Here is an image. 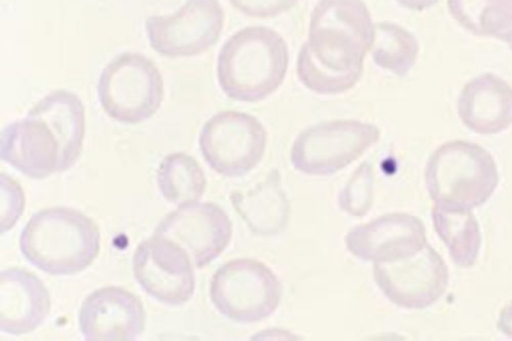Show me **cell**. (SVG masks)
I'll return each mask as SVG.
<instances>
[{
	"mask_svg": "<svg viewBox=\"0 0 512 341\" xmlns=\"http://www.w3.org/2000/svg\"><path fill=\"white\" fill-rule=\"evenodd\" d=\"M373 39L374 23L363 0H319L297 55L298 79L319 95L349 91L362 77Z\"/></svg>",
	"mask_w": 512,
	"mask_h": 341,
	"instance_id": "cell-1",
	"label": "cell"
},
{
	"mask_svg": "<svg viewBox=\"0 0 512 341\" xmlns=\"http://www.w3.org/2000/svg\"><path fill=\"white\" fill-rule=\"evenodd\" d=\"M288 66V45L277 31L266 26H247L222 45L216 76L228 98L254 103L278 90Z\"/></svg>",
	"mask_w": 512,
	"mask_h": 341,
	"instance_id": "cell-2",
	"label": "cell"
},
{
	"mask_svg": "<svg viewBox=\"0 0 512 341\" xmlns=\"http://www.w3.org/2000/svg\"><path fill=\"white\" fill-rule=\"evenodd\" d=\"M19 247L37 269L55 276L74 275L98 256L100 231L95 221L79 210L50 207L31 216L22 229Z\"/></svg>",
	"mask_w": 512,
	"mask_h": 341,
	"instance_id": "cell-3",
	"label": "cell"
},
{
	"mask_svg": "<svg viewBox=\"0 0 512 341\" xmlns=\"http://www.w3.org/2000/svg\"><path fill=\"white\" fill-rule=\"evenodd\" d=\"M425 184L435 205L471 210L492 196L499 182L496 162L482 146L452 140L439 146L425 167Z\"/></svg>",
	"mask_w": 512,
	"mask_h": 341,
	"instance_id": "cell-4",
	"label": "cell"
},
{
	"mask_svg": "<svg viewBox=\"0 0 512 341\" xmlns=\"http://www.w3.org/2000/svg\"><path fill=\"white\" fill-rule=\"evenodd\" d=\"M105 113L124 124L151 118L161 107L164 81L156 64L137 52H124L110 60L97 84Z\"/></svg>",
	"mask_w": 512,
	"mask_h": 341,
	"instance_id": "cell-5",
	"label": "cell"
},
{
	"mask_svg": "<svg viewBox=\"0 0 512 341\" xmlns=\"http://www.w3.org/2000/svg\"><path fill=\"white\" fill-rule=\"evenodd\" d=\"M210 299L220 314L237 323H255L278 307L282 285L263 262L233 259L219 267L211 278Z\"/></svg>",
	"mask_w": 512,
	"mask_h": 341,
	"instance_id": "cell-6",
	"label": "cell"
},
{
	"mask_svg": "<svg viewBox=\"0 0 512 341\" xmlns=\"http://www.w3.org/2000/svg\"><path fill=\"white\" fill-rule=\"evenodd\" d=\"M379 139V128L369 122L356 119L320 122L298 134L290 161L301 173L328 176L357 160Z\"/></svg>",
	"mask_w": 512,
	"mask_h": 341,
	"instance_id": "cell-7",
	"label": "cell"
},
{
	"mask_svg": "<svg viewBox=\"0 0 512 341\" xmlns=\"http://www.w3.org/2000/svg\"><path fill=\"white\" fill-rule=\"evenodd\" d=\"M198 142L201 154L211 169L225 177H241L262 160L267 131L256 117L225 110L205 122Z\"/></svg>",
	"mask_w": 512,
	"mask_h": 341,
	"instance_id": "cell-8",
	"label": "cell"
},
{
	"mask_svg": "<svg viewBox=\"0 0 512 341\" xmlns=\"http://www.w3.org/2000/svg\"><path fill=\"white\" fill-rule=\"evenodd\" d=\"M224 26L219 0H186L171 15H153L145 21L150 47L170 58L202 54L216 44Z\"/></svg>",
	"mask_w": 512,
	"mask_h": 341,
	"instance_id": "cell-9",
	"label": "cell"
},
{
	"mask_svg": "<svg viewBox=\"0 0 512 341\" xmlns=\"http://www.w3.org/2000/svg\"><path fill=\"white\" fill-rule=\"evenodd\" d=\"M374 279L393 304L406 309L433 305L448 286V268L429 244L413 256L388 263H374Z\"/></svg>",
	"mask_w": 512,
	"mask_h": 341,
	"instance_id": "cell-10",
	"label": "cell"
},
{
	"mask_svg": "<svg viewBox=\"0 0 512 341\" xmlns=\"http://www.w3.org/2000/svg\"><path fill=\"white\" fill-rule=\"evenodd\" d=\"M192 265L184 249L154 234L137 246L132 260L134 278L142 289L169 306H180L192 298L195 290Z\"/></svg>",
	"mask_w": 512,
	"mask_h": 341,
	"instance_id": "cell-11",
	"label": "cell"
},
{
	"mask_svg": "<svg viewBox=\"0 0 512 341\" xmlns=\"http://www.w3.org/2000/svg\"><path fill=\"white\" fill-rule=\"evenodd\" d=\"M154 235L164 237L186 251L193 265L203 268L228 246L232 223L227 213L212 202L184 204L158 223Z\"/></svg>",
	"mask_w": 512,
	"mask_h": 341,
	"instance_id": "cell-12",
	"label": "cell"
},
{
	"mask_svg": "<svg viewBox=\"0 0 512 341\" xmlns=\"http://www.w3.org/2000/svg\"><path fill=\"white\" fill-rule=\"evenodd\" d=\"M426 229L414 215L388 213L352 228L345 236L347 250L363 261L388 263L415 255L424 248Z\"/></svg>",
	"mask_w": 512,
	"mask_h": 341,
	"instance_id": "cell-13",
	"label": "cell"
},
{
	"mask_svg": "<svg viewBox=\"0 0 512 341\" xmlns=\"http://www.w3.org/2000/svg\"><path fill=\"white\" fill-rule=\"evenodd\" d=\"M145 317L143 304L135 294L107 286L86 296L78 322L86 341H133L142 334Z\"/></svg>",
	"mask_w": 512,
	"mask_h": 341,
	"instance_id": "cell-14",
	"label": "cell"
},
{
	"mask_svg": "<svg viewBox=\"0 0 512 341\" xmlns=\"http://www.w3.org/2000/svg\"><path fill=\"white\" fill-rule=\"evenodd\" d=\"M61 149L50 127L27 114L1 132L0 157L23 175L43 179L58 172Z\"/></svg>",
	"mask_w": 512,
	"mask_h": 341,
	"instance_id": "cell-15",
	"label": "cell"
},
{
	"mask_svg": "<svg viewBox=\"0 0 512 341\" xmlns=\"http://www.w3.org/2000/svg\"><path fill=\"white\" fill-rule=\"evenodd\" d=\"M51 309L48 289L23 268H8L0 274V330L22 335L39 327Z\"/></svg>",
	"mask_w": 512,
	"mask_h": 341,
	"instance_id": "cell-16",
	"label": "cell"
},
{
	"mask_svg": "<svg viewBox=\"0 0 512 341\" xmlns=\"http://www.w3.org/2000/svg\"><path fill=\"white\" fill-rule=\"evenodd\" d=\"M457 112L471 131L498 134L512 125V87L493 73L478 75L461 89Z\"/></svg>",
	"mask_w": 512,
	"mask_h": 341,
	"instance_id": "cell-17",
	"label": "cell"
},
{
	"mask_svg": "<svg viewBox=\"0 0 512 341\" xmlns=\"http://www.w3.org/2000/svg\"><path fill=\"white\" fill-rule=\"evenodd\" d=\"M42 119L55 134L61 149L58 172L70 169L80 157L85 137V108L81 99L67 90H54L28 111Z\"/></svg>",
	"mask_w": 512,
	"mask_h": 341,
	"instance_id": "cell-18",
	"label": "cell"
},
{
	"mask_svg": "<svg viewBox=\"0 0 512 341\" xmlns=\"http://www.w3.org/2000/svg\"><path fill=\"white\" fill-rule=\"evenodd\" d=\"M230 200L235 211L256 235H277L288 223L290 203L275 170L253 187L233 191Z\"/></svg>",
	"mask_w": 512,
	"mask_h": 341,
	"instance_id": "cell-19",
	"label": "cell"
},
{
	"mask_svg": "<svg viewBox=\"0 0 512 341\" xmlns=\"http://www.w3.org/2000/svg\"><path fill=\"white\" fill-rule=\"evenodd\" d=\"M431 218L434 229L446 245L452 261L462 268L473 266L480 251L481 233L471 210L434 205Z\"/></svg>",
	"mask_w": 512,
	"mask_h": 341,
	"instance_id": "cell-20",
	"label": "cell"
},
{
	"mask_svg": "<svg viewBox=\"0 0 512 341\" xmlns=\"http://www.w3.org/2000/svg\"><path fill=\"white\" fill-rule=\"evenodd\" d=\"M156 181L164 199L178 206L197 202L206 189L203 169L194 157L184 152H174L162 159Z\"/></svg>",
	"mask_w": 512,
	"mask_h": 341,
	"instance_id": "cell-21",
	"label": "cell"
},
{
	"mask_svg": "<svg viewBox=\"0 0 512 341\" xmlns=\"http://www.w3.org/2000/svg\"><path fill=\"white\" fill-rule=\"evenodd\" d=\"M370 52L379 68L404 77L416 63L419 43L415 35L403 26L382 21L374 24Z\"/></svg>",
	"mask_w": 512,
	"mask_h": 341,
	"instance_id": "cell-22",
	"label": "cell"
},
{
	"mask_svg": "<svg viewBox=\"0 0 512 341\" xmlns=\"http://www.w3.org/2000/svg\"><path fill=\"white\" fill-rule=\"evenodd\" d=\"M453 19L468 32L498 38L512 27V0H447Z\"/></svg>",
	"mask_w": 512,
	"mask_h": 341,
	"instance_id": "cell-23",
	"label": "cell"
},
{
	"mask_svg": "<svg viewBox=\"0 0 512 341\" xmlns=\"http://www.w3.org/2000/svg\"><path fill=\"white\" fill-rule=\"evenodd\" d=\"M373 196V167L369 162H363L340 191L338 205L350 216L363 217L372 207Z\"/></svg>",
	"mask_w": 512,
	"mask_h": 341,
	"instance_id": "cell-24",
	"label": "cell"
},
{
	"mask_svg": "<svg viewBox=\"0 0 512 341\" xmlns=\"http://www.w3.org/2000/svg\"><path fill=\"white\" fill-rule=\"evenodd\" d=\"M25 203L20 184L1 173V233L10 230L19 220Z\"/></svg>",
	"mask_w": 512,
	"mask_h": 341,
	"instance_id": "cell-25",
	"label": "cell"
},
{
	"mask_svg": "<svg viewBox=\"0 0 512 341\" xmlns=\"http://www.w3.org/2000/svg\"><path fill=\"white\" fill-rule=\"evenodd\" d=\"M240 13L253 18H273L291 10L299 0H228Z\"/></svg>",
	"mask_w": 512,
	"mask_h": 341,
	"instance_id": "cell-26",
	"label": "cell"
},
{
	"mask_svg": "<svg viewBox=\"0 0 512 341\" xmlns=\"http://www.w3.org/2000/svg\"><path fill=\"white\" fill-rule=\"evenodd\" d=\"M497 327L503 334L512 338V301L501 309Z\"/></svg>",
	"mask_w": 512,
	"mask_h": 341,
	"instance_id": "cell-27",
	"label": "cell"
},
{
	"mask_svg": "<svg viewBox=\"0 0 512 341\" xmlns=\"http://www.w3.org/2000/svg\"><path fill=\"white\" fill-rule=\"evenodd\" d=\"M399 5L414 11H424L434 6L438 0H395Z\"/></svg>",
	"mask_w": 512,
	"mask_h": 341,
	"instance_id": "cell-28",
	"label": "cell"
},
{
	"mask_svg": "<svg viewBox=\"0 0 512 341\" xmlns=\"http://www.w3.org/2000/svg\"><path fill=\"white\" fill-rule=\"evenodd\" d=\"M499 39L506 42L508 46L512 49V27L503 35H501Z\"/></svg>",
	"mask_w": 512,
	"mask_h": 341,
	"instance_id": "cell-29",
	"label": "cell"
}]
</instances>
